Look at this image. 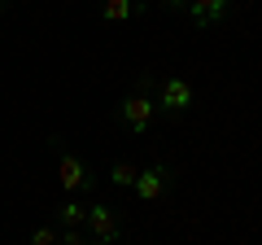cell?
<instances>
[{"instance_id":"cell-4","label":"cell","mask_w":262,"mask_h":245,"mask_svg":"<svg viewBox=\"0 0 262 245\" xmlns=\"http://www.w3.org/2000/svg\"><path fill=\"white\" fill-rule=\"evenodd\" d=\"M192 101H196V92L184 79H162L158 84V110L162 114H184V110H192Z\"/></svg>"},{"instance_id":"cell-7","label":"cell","mask_w":262,"mask_h":245,"mask_svg":"<svg viewBox=\"0 0 262 245\" xmlns=\"http://www.w3.org/2000/svg\"><path fill=\"white\" fill-rule=\"evenodd\" d=\"M136 9H140V0H105V5H101V18L105 22H127Z\"/></svg>"},{"instance_id":"cell-5","label":"cell","mask_w":262,"mask_h":245,"mask_svg":"<svg viewBox=\"0 0 262 245\" xmlns=\"http://www.w3.org/2000/svg\"><path fill=\"white\" fill-rule=\"evenodd\" d=\"M227 9H232V0H188V13H192V22L201 31L214 27V22H223Z\"/></svg>"},{"instance_id":"cell-14","label":"cell","mask_w":262,"mask_h":245,"mask_svg":"<svg viewBox=\"0 0 262 245\" xmlns=\"http://www.w3.org/2000/svg\"><path fill=\"white\" fill-rule=\"evenodd\" d=\"M5 5H9V0H0V9H5Z\"/></svg>"},{"instance_id":"cell-9","label":"cell","mask_w":262,"mask_h":245,"mask_svg":"<svg viewBox=\"0 0 262 245\" xmlns=\"http://www.w3.org/2000/svg\"><path fill=\"white\" fill-rule=\"evenodd\" d=\"M136 175H140V171L131 167V162H114V184H118V189H131Z\"/></svg>"},{"instance_id":"cell-12","label":"cell","mask_w":262,"mask_h":245,"mask_svg":"<svg viewBox=\"0 0 262 245\" xmlns=\"http://www.w3.org/2000/svg\"><path fill=\"white\" fill-rule=\"evenodd\" d=\"M162 5H166V9H175V13H179V9H188V0H162Z\"/></svg>"},{"instance_id":"cell-10","label":"cell","mask_w":262,"mask_h":245,"mask_svg":"<svg viewBox=\"0 0 262 245\" xmlns=\"http://www.w3.org/2000/svg\"><path fill=\"white\" fill-rule=\"evenodd\" d=\"M31 245H57V232L53 228H35L31 232Z\"/></svg>"},{"instance_id":"cell-2","label":"cell","mask_w":262,"mask_h":245,"mask_svg":"<svg viewBox=\"0 0 262 245\" xmlns=\"http://www.w3.org/2000/svg\"><path fill=\"white\" fill-rule=\"evenodd\" d=\"M170 179H175V175H170V167H166V162H153V167H144L140 175H136L131 193H136L140 201H162V197L170 193Z\"/></svg>"},{"instance_id":"cell-13","label":"cell","mask_w":262,"mask_h":245,"mask_svg":"<svg viewBox=\"0 0 262 245\" xmlns=\"http://www.w3.org/2000/svg\"><path fill=\"white\" fill-rule=\"evenodd\" d=\"M83 245H114V241H83Z\"/></svg>"},{"instance_id":"cell-8","label":"cell","mask_w":262,"mask_h":245,"mask_svg":"<svg viewBox=\"0 0 262 245\" xmlns=\"http://www.w3.org/2000/svg\"><path fill=\"white\" fill-rule=\"evenodd\" d=\"M57 219H61V223H66V228H79V223H83V219H88V210H83V206H79V201H75V197H66V201H61V206H57Z\"/></svg>"},{"instance_id":"cell-11","label":"cell","mask_w":262,"mask_h":245,"mask_svg":"<svg viewBox=\"0 0 262 245\" xmlns=\"http://www.w3.org/2000/svg\"><path fill=\"white\" fill-rule=\"evenodd\" d=\"M57 245H83V236H79V232H75V228H66V232H61V236H57Z\"/></svg>"},{"instance_id":"cell-3","label":"cell","mask_w":262,"mask_h":245,"mask_svg":"<svg viewBox=\"0 0 262 245\" xmlns=\"http://www.w3.org/2000/svg\"><path fill=\"white\" fill-rule=\"evenodd\" d=\"M57 179H61L66 197H75V193L92 189V171H88V167H83V162H79L70 149H61V153H57Z\"/></svg>"},{"instance_id":"cell-6","label":"cell","mask_w":262,"mask_h":245,"mask_svg":"<svg viewBox=\"0 0 262 245\" xmlns=\"http://www.w3.org/2000/svg\"><path fill=\"white\" fill-rule=\"evenodd\" d=\"M83 223L96 232V241H114V245H118V215H114L110 206H92Z\"/></svg>"},{"instance_id":"cell-1","label":"cell","mask_w":262,"mask_h":245,"mask_svg":"<svg viewBox=\"0 0 262 245\" xmlns=\"http://www.w3.org/2000/svg\"><path fill=\"white\" fill-rule=\"evenodd\" d=\"M153 118H158V101H153L149 92H131L127 101H122V122H127L131 136H144L153 127Z\"/></svg>"}]
</instances>
